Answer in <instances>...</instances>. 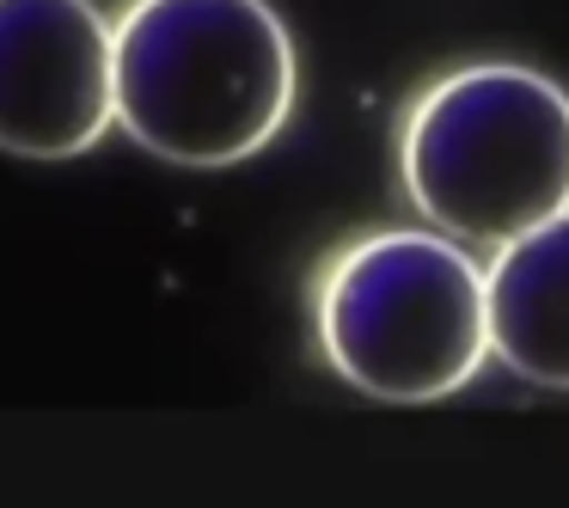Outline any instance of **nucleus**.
I'll list each match as a JSON object with an SVG mask.
<instances>
[{
	"instance_id": "1",
	"label": "nucleus",
	"mask_w": 569,
	"mask_h": 508,
	"mask_svg": "<svg viewBox=\"0 0 569 508\" xmlns=\"http://www.w3.org/2000/svg\"><path fill=\"white\" fill-rule=\"evenodd\" d=\"M117 129L172 166H239L295 111V38L270 0H129L111 19Z\"/></svg>"
},
{
	"instance_id": "2",
	"label": "nucleus",
	"mask_w": 569,
	"mask_h": 508,
	"mask_svg": "<svg viewBox=\"0 0 569 508\" xmlns=\"http://www.w3.org/2000/svg\"><path fill=\"white\" fill-rule=\"evenodd\" d=\"M398 166L429 227L508 246L569 209V92L515 62L441 74L410 104Z\"/></svg>"
},
{
	"instance_id": "3",
	"label": "nucleus",
	"mask_w": 569,
	"mask_h": 508,
	"mask_svg": "<svg viewBox=\"0 0 569 508\" xmlns=\"http://www.w3.org/2000/svg\"><path fill=\"white\" fill-rule=\"evenodd\" d=\"M319 349L331 373L386 405L459 392L490 356V295L466 239L441 227L356 239L319 282Z\"/></svg>"
},
{
	"instance_id": "4",
	"label": "nucleus",
	"mask_w": 569,
	"mask_h": 508,
	"mask_svg": "<svg viewBox=\"0 0 569 508\" xmlns=\"http://www.w3.org/2000/svg\"><path fill=\"white\" fill-rule=\"evenodd\" d=\"M117 129L111 19L92 0H0V148L74 160Z\"/></svg>"
},
{
	"instance_id": "5",
	"label": "nucleus",
	"mask_w": 569,
	"mask_h": 508,
	"mask_svg": "<svg viewBox=\"0 0 569 508\" xmlns=\"http://www.w3.org/2000/svg\"><path fill=\"white\" fill-rule=\"evenodd\" d=\"M483 295H490V356L527 386L569 392V209L496 246Z\"/></svg>"
}]
</instances>
